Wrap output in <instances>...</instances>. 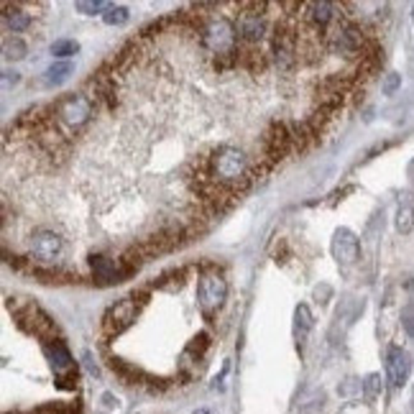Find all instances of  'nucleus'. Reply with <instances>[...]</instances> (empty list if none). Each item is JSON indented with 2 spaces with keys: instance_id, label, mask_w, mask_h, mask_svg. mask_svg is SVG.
Returning <instances> with one entry per match:
<instances>
[{
  "instance_id": "nucleus-10",
  "label": "nucleus",
  "mask_w": 414,
  "mask_h": 414,
  "mask_svg": "<svg viewBox=\"0 0 414 414\" xmlns=\"http://www.w3.org/2000/svg\"><path fill=\"white\" fill-rule=\"evenodd\" d=\"M330 251H333V259L340 263V266H351V263L358 261L360 243H358V238H356L348 228H340V230H335Z\"/></svg>"
},
{
  "instance_id": "nucleus-11",
  "label": "nucleus",
  "mask_w": 414,
  "mask_h": 414,
  "mask_svg": "<svg viewBox=\"0 0 414 414\" xmlns=\"http://www.w3.org/2000/svg\"><path fill=\"white\" fill-rule=\"evenodd\" d=\"M90 269H92V276L98 281L100 287H110V284H118V281L128 279L126 269H123V263L120 261H113L108 256H90Z\"/></svg>"
},
{
  "instance_id": "nucleus-6",
  "label": "nucleus",
  "mask_w": 414,
  "mask_h": 414,
  "mask_svg": "<svg viewBox=\"0 0 414 414\" xmlns=\"http://www.w3.org/2000/svg\"><path fill=\"white\" fill-rule=\"evenodd\" d=\"M263 8H266V3H246V6H241V13L235 19V28H238V39L243 44H261L263 34H266V16L261 13Z\"/></svg>"
},
{
  "instance_id": "nucleus-14",
  "label": "nucleus",
  "mask_w": 414,
  "mask_h": 414,
  "mask_svg": "<svg viewBox=\"0 0 414 414\" xmlns=\"http://www.w3.org/2000/svg\"><path fill=\"white\" fill-rule=\"evenodd\" d=\"M305 19L307 23L315 28V31H325V28H330V23L335 21V6L333 3H327V0H320V3H307L305 6Z\"/></svg>"
},
{
  "instance_id": "nucleus-27",
  "label": "nucleus",
  "mask_w": 414,
  "mask_h": 414,
  "mask_svg": "<svg viewBox=\"0 0 414 414\" xmlns=\"http://www.w3.org/2000/svg\"><path fill=\"white\" fill-rule=\"evenodd\" d=\"M412 171H414V164H412Z\"/></svg>"
},
{
  "instance_id": "nucleus-21",
  "label": "nucleus",
  "mask_w": 414,
  "mask_h": 414,
  "mask_svg": "<svg viewBox=\"0 0 414 414\" xmlns=\"http://www.w3.org/2000/svg\"><path fill=\"white\" fill-rule=\"evenodd\" d=\"M102 21H105L108 26H123L128 21V8H123V6H110V8L105 10V16H102Z\"/></svg>"
},
{
  "instance_id": "nucleus-16",
  "label": "nucleus",
  "mask_w": 414,
  "mask_h": 414,
  "mask_svg": "<svg viewBox=\"0 0 414 414\" xmlns=\"http://www.w3.org/2000/svg\"><path fill=\"white\" fill-rule=\"evenodd\" d=\"M312 312H309V307L307 305H297V309H294V340H297V345H302V342L307 340V335H309V330H312Z\"/></svg>"
},
{
  "instance_id": "nucleus-19",
  "label": "nucleus",
  "mask_w": 414,
  "mask_h": 414,
  "mask_svg": "<svg viewBox=\"0 0 414 414\" xmlns=\"http://www.w3.org/2000/svg\"><path fill=\"white\" fill-rule=\"evenodd\" d=\"M3 56H6L8 62L10 59H13V62H16V59H23V56H26V44H23L19 36L6 39V41H3Z\"/></svg>"
},
{
  "instance_id": "nucleus-20",
  "label": "nucleus",
  "mask_w": 414,
  "mask_h": 414,
  "mask_svg": "<svg viewBox=\"0 0 414 414\" xmlns=\"http://www.w3.org/2000/svg\"><path fill=\"white\" fill-rule=\"evenodd\" d=\"M74 8L85 13V16H95V13H102L105 16V10L110 8L108 3H102V0H80V3H74Z\"/></svg>"
},
{
  "instance_id": "nucleus-3",
  "label": "nucleus",
  "mask_w": 414,
  "mask_h": 414,
  "mask_svg": "<svg viewBox=\"0 0 414 414\" xmlns=\"http://www.w3.org/2000/svg\"><path fill=\"white\" fill-rule=\"evenodd\" d=\"M92 113H95L92 98H87V95H69V98L56 102L54 108L56 128L69 138L74 131H82V128L90 123Z\"/></svg>"
},
{
  "instance_id": "nucleus-7",
  "label": "nucleus",
  "mask_w": 414,
  "mask_h": 414,
  "mask_svg": "<svg viewBox=\"0 0 414 414\" xmlns=\"http://www.w3.org/2000/svg\"><path fill=\"white\" fill-rule=\"evenodd\" d=\"M46 358L52 363L56 378H59V386L62 389H72L74 378H77V363H74L72 353L67 351V345L62 340H52L44 345Z\"/></svg>"
},
{
  "instance_id": "nucleus-23",
  "label": "nucleus",
  "mask_w": 414,
  "mask_h": 414,
  "mask_svg": "<svg viewBox=\"0 0 414 414\" xmlns=\"http://www.w3.org/2000/svg\"><path fill=\"white\" fill-rule=\"evenodd\" d=\"M378 391H381V376H378V373H369L366 381H363V396H366L369 402H373L378 396Z\"/></svg>"
},
{
  "instance_id": "nucleus-25",
  "label": "nucleus",
  "mask_w": 414,
  "mask_h": 414,
  "mask_svg": "<svg viewBox=\"0 0 414 414\" xmlns=\"http://www.w3.org/2000/svg\"><path fill=\"white\" fill-rule=\"evenodd\" d=\"M13 85H19V72H3V90L8 92Z\"/></svg>"
},
{
  "instance_id": "nucleus-26",
  "label": "nucleus",
  "mask_w": 414,
  "mask_h": 414,
  "mask_svg": "<svg viewBox=\"0 0 414 414\" xmlns=\"http://www.w3.org/2000/svg\"><path fill=\"white\" fill-rule=\"evenodd\" d=\"M404 327H406V333L414 335V317H404Z\"/></svg>"
},
{
  "instance_id": "nucleus-22",
  "label": "nucleus",
  "mask_w": 414,
  "mask_h": 414,
  "mask_svg": "<svg viewBox=\"0 0 414 414\" xmlns=\"http://www.w3.org/2000/svg\"><path fill=\"white\" fill-rule=\"evenodd\" d=\"M77 52H80V44L72 41V39H59V41L52 44V54L54 56H72Z\"/></svg>"
},
{
  "instance_id": "nucleus-4",
  "label": "nucleus",
  "mask_w": 414,
  "mask_h": 414,
  "mask_svg": "<svg viewBox=\"0 0 414 414\" xmlns=\"http://www.w3.org/2000/svg\"><path fill=\"white\" fill-rule=\"evenodd\" d=\"M10 312L16 315V320H19L23 327H26L28 333H34L36 338H44V340H56V327L54 323L49 320V315L46 312H41V307L34 305V302H26V299L21 297H10L8 302Z\"/></svg>"
},
{
  "instance_id": "nucleus-5",
  "label": "nucleus",
  "mask_w": 414,
  "mask_h": 414,
  "mask_svg": "<svg viewBox=\"0 0 414 414\" xmlns=\"http://www.w3.org/2000/svg\"><path fill=\"white\" fill-rule=\"evenodd\" d=\"M146 305V294H131V297H123L120 302L110 307L105 317H102V330L105 335H120L126 327L135 323V317L141 312V307Z\"/></svg>"
},
{
  "instance_id": "nucleus-8",
  "label": "nucleus",
  "mask_w": 414,
  "mask_h": 414,
  "mask_svg": "<svg viewBox=\"0 0 414 414\" xmlns=\"http://www.w3.org/2000/svg\"><path fill=\"white\" fill-rule=\"evenodd\" d=\"M228 297V284L223 276H217V274H207L199 279V287H197V299H199V307H202V312L205 315H213L215 309L223 307Z\"/></svg>"
},
{
  "instance_id": "nucleus-9",
  "label": "nucleus",
  "mask_w": 414,
  "mask_h": 414,
  "mask_svg": "<svg viewBox=\"0 0 414 414\" xmlns=\"http://www.w3.org/2000/svg\"><path fill=\"white\" fill-rule=\"evenodd\" d=\"M289 144H292V131H289L287 123H279L274 120L271 128L263 135V149H266V156H269V166L276 164L289 151Z\"/></svg>"
},
{
  "instance_id": "nucleus-15",
  "label": "nucleus",
  "mask_w": 414,
  "mask_h": 414,
  "mask_svg": "<svg viewBox=\"0 0 414 414\" xmlns=\"http://www.w3.org/2000/svg\"><path fill=\"white\" fill-rule=\"evenodd\" d=\"M28 26H31V13H26L19 3H3V28L6 31L21 34Z\"/></svg>"
},
{
  "instance_id": "nucleus-24",
  "label": "nucleus",
  "mask_w": 414,
  "mask_h": 414,
  "mask_svg": "<svg viewBox=\"0 0 414 414\" xmlns=\"http://www.w3.org/2000/svg\"><path fill=\"white\" fill-rule=\"evenodd\" d=\"M399 85H402V77H399V74H389L386 82H384V92H386V95H394V92L399 90Z\"/></svg>"
},
{
  "instance_id": "nucleus-2",
  "label": "nucleus",
  "mask_w": 414,
  "mask_h": 414,
  "mask_svg": "<svg viewBox=\"0 0 414 414\" xmlns=\"http://www.w3.org/2000/svg\"><path fill=\"white\" fill-rule=\"evenodd\" d=\"M197 34H199V46L205 49L207 54L215 56V59L238 54V28L223 13H215V16L202 21Z\"/></svg>"
},
{
  "instance_id": "nucleus-17",
  "label": "nucleus",
  "mask_w": 414,
  "mask_h": 414,
  "mask_svg": "<svg viewBox=\"0 0 414 414\" xmlns=\"http://www.w3.org/2000/svg\"><path fill=\"white\" fill-rule=\"evenodd\" d=\"M414 228V202L409 197L399 202V210H396V230L399 233H409Z\"/></svg>"
},
{
  "instance_id": "nucleus-18",
  "label": "nucleus",
  "mask_w": 414,
  "mask_h": 414,
  "mask_svg": "<svg viewBox=\"0 0 414 414\" xmlns=\"http://www.w3.org/2000/svg\"><path fill=\"white\" fill-rule=\"evenodd\" d=\"M72 72H74L72 62H59V64H54V67H49V69H46L44 82L46 85H52V87H56V85H62V82L69 80V74Z\"/></svg>"
},
{
  "instance_id": "nucleus-12",
  "label": "nucleus",
  "mask_w": 414,
  "mask_h": 414,
  "mask_svg": "<svg viewBox=\"0 0 414 414\" xmlns=\"http://www.w3.org/2000/svg\"><path fill=\"white\" fill-rule=\"evenodd\" d=\"M62 248H64V241L54 230H36V233L31 235V253L36 256L39 261H44V263L56 261Z\"/></svg>"
},
{
  "instance_id": "nucleus-1",
  "label": "nucleus",
  "mask_w": 414,
  "mask_h": 414,
  "mask_svg": "<svg viewBox=\"0 0 414 414\" xmlns=\"http://www.w3.org/2000/svg\"><path fill=\"white\" fill-rule=\"evenodd\" d=\"M210 179L226 189L246 187L251 182V164L241 149L235 146H220L210 156Z\"/></svg>"
},
{
  "instance_id": "nucleus-13",
  "label": "nucleus",
  "mask_w": 414,
  "mask_h": 414,
  "mask_svg": "<svg viewBox=\"0 0 414 414\" xmlns=\"http://www.w3.org/2000/svg\"><path fill=\"white\" fill-rule=\"evenodd\" d=\"M386 373H389V381H391V386H404L409 373H412V358H409V353L402 351V348H396L391 345L386 353Z\"/></svg>"
}]
</instances>
